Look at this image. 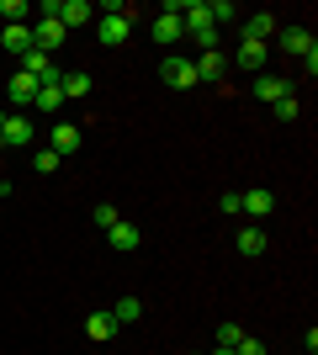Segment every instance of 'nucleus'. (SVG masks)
Returning <instances> with one entry per match:
<instances>
[{"label":"nucleus","instance_id":"1","mask_svg":"<svg viewBox=\"0 0 318 355\" xmlns=\"http://www.w3.org/2000/svg\"><path fill=\"white\" fill-rule=\"evenodd\" d=\"M281 48H287L292 59H303L308 80L318 74V43H313V32H308V27H281Z\"/></svg>","mask_w":318,"mask_h":355},{"label":"nucleus","instance_id":"2","mask_svg":"<svg viewBox=\"0 0 318 355\" xmlns=\"http://www.w3.org/2000/svg\"><path fill=\"white\" fill-rule=\"evenodd\" d=\"M64 37H69V32H64L59 16H37V21H32V48H43V53H59Z\"/></svg>","mask_w":318,"mask_h":355},{"label":"nucleus","instance_id":"3","mask_svg":"<svg viewBox=\"0 0 318 355\" xmlns=\"http://www.w3.org/2000/svg\"><path fill=\"white\" fill-rule=\"evenodd\" d=\"M181 0H170V6H165V11H159V16H154V43H159V48H170V43H181Z\"/></svg>","mask_w":318,"mask_h":355},{"label":"nucleus","instance_id":"4","mask_svg":"<svg viewBox=\"0 0 318 355\" xmlns=\"http://www.w3.org/2000/svg\"><path fill=\"white\" fill-rule=\"evenodd\" d=\"M127 37H133V16H101V21H96V43L122 48Z\"/></svg>","mask_w":318,"mask_h":355},{"label":"nucleus","instance_id":"5","mask_svg":"<svg viewBox=\"0 0 318 355\" xmlns=\"http://www.w3.org/2000/svg\"><path fill=\"white\" fill-rule=\"evenodd\" d=\"M159 80H165L170 90H191V85H197V64H191V59H165V64H159Z\"/></svg>","mask_w":318,"mask_h":355},{"label":"nucleus","instance_id":"6","mask_svg":"<svg viewBox=\"0 0 318 355\" xmlns=\"http://www.w3.org/2000/svg\"><path fill=\"white\" fill-rule=\"evenodd\" d=\"M32 106L53 117V112L64 106V74H48V80H37V101H32Z\"/></svg>","mask_w":318,"mask_h":355},{"label":"nucleus","instance_id":"7","mask_svg":"<svg viewBox=\"0 0 318 355\" xmlns=\"http://www.w3.org/2000/svg\"><path fill=\"white\" fill-rule=\"evenodd\" d=\"M0 138H6V144H11V148H27V144H32V117H21V112H11V117L0 122Z\"/></svg>","mask_w":318,"mask_h":355},{"label":"nucleus","instance_id":"8","mask_svg":"<svg viewBox=\"0 0 318 355\" xmlns=\"http://www.w3.org/2000/svg\"><path fill=\"white\" fill-rule=\"evenodd\" d=\"M59 21H64V32H69V27H85V21H96V6H91V0H64V6H59Z\"/></svg>","mask_w":318,"mask_h":355},{"label":"nucleus","instance_id":"9","mask_svg":"<svg viewBox=\"0 0 318 355\" xmlns=\"http://www.w3.org/2000/svg\"><path fill=\"white\" fill-rule=\"evenodd\" d=\"M271 32H276V16L271 11H255V16H244V37H239V43H265Z\"/></svg>","mask_w":318,"mask_h":355},{"label":"nucleus","instance_id":"10","mask_svg":"<svg viewBox=\"0 0 318 355\" xmlns=\"http://www.w3.org/2000/svg\"><path fill=\"white\" fill-rule=\"evenodd\" d=\"M106 239H112V250H117V254H133L138 250V223H112V228H106Z\"/></svg>","mask_w":318,"mask_h":355},{"label":"nucleus","instance_id":"11","mask_svg":"<svg viewBox=\"0 0 318 355\" xmlns=\"http://www.w3.org/2000/svg\"><path fill=\"white\" fill-rule=\"evenodd\" d=\"M37 101V80L27 69H11V106H32Z\"/></svg>","mask_w":318,"mask_h":355},{"label":"nucleus","instance_id":"12","mask_svg":"<svg viewBox=\"0 0 318 355\" xmlns=\"http://www.w3.org/2000/svg\"><path fill=\"white\" fill-rule=\"evenodd\" d=\"M281 96H292V85H287V80H281V74H260V80H255V101H281Z\"/></svg>","mask_w":318,"mask_h":355},{"label":"nucleus","instance_id":"13","mask_svg":"<svg viewBox=\"0 0 318 355\" xmlns=\"http://www.w3.org/2000/svg\"><path fill=\"white\" fill-rule=\"evenodd\" d=\"M0 48H6L11 59H21V53L32 48V27H27V21H21V27H6V32H0Z\"/></svg>","mask_w":318,"mask_h":355},{"label":"nucleus","instance_id":"14","mask_svg":"<svg viewBox=\"0 0 318 355\" xmlns=\"http://www.w3.org/2000/svg\"><path fill=\"white\" fill-rule=\"evenodd\" d=\"M271 207H276V196L265 191V186H260V191H244V212H249L255 223H265V218H271Z\"/></svg>","mask_w":318,"mask_h":355},{"label":"nucleus","instance_id":"15","mask_svg":"<svg viewBox=\"0 0 318 355\" xmlns=\"http://www.w3.org/2000/svg\"><path fill=\"white\" fill-rule=\"evenodd\" d=\"M85 334H91L96 345H106L117 334V318H112V313H91V318H85Z\"/></svg>","mask_w":318,"mask_h":355},{"label":"nucleus","instance_id":"16","mask_svg":"<svg viewBox=\"0 0 318 355\" xmlns=\"http://www.w3.org/2000/svg\"><path fill=\"white\" fill-rule=\"evenodd\" d=\"M197 80H223V48H212V53H197Z\"/></svg>","mask_w":318,"mask_h":355},{"label":"nucleus","instance_id":"17","mask_svg":"<svg viewBox=\"0 0 318 355\" xmlns=\"http://www.w3.org/2000/svg\"><path fill=\"white\" fill-rule=\"evenodd\" d=\"M75 148H80V128L75 122H59V128H53V154L64 159V154H75Z\"/></svg>","mask_w":318,"mask_h":355},{"label":"nucleus","instance_id":"18","mask_svg":"<svg viewBox=\"0 0 318 355\" xmlns=\"http://www.w3.org/2000/svg\"><path fill=\"white\" fill-rule=\"evenodd\" d=\"M239 254H249V260H255V254H265V228H239Z\"/></svg>","mask_w":318,"mask_h":355},{"label":"nucleus","instance_id":"19","mask_svg":"<svg viewBox=\"0 0 318 355\" xmlns=\"http://www.w3.org/2000/svg\"><path fill=\"white\" fill-rule=\"evenodd\" d=\"M85 96H91V74H64V101H85Z\"/></svg>","mask_w":318,"mask_h":355},{"label":"nucleus","instance_id":"20","mask_svg":"<svg viewBox=\"0 0 318 355\" xmlns=\"http://www.w3.org/2000/svg\"><path fill=\"white\" fill-rule=\"evenodd\" d=\"M112 318H117V329L122 324H138V318H143V302H138V297H122L117 308H112Z\"/></svg>","mask_w":318,"mask_h":355},{"label":"nucleus","instance_id":"21","mask_svg":"<svg viewBox=\"0 0 318 355\" xmlns=\"http://www.w3.org/2000/svg\"><path fill=\"white\" fill-rule=\"evenodd\" d=\"M233 64H244V69H260L265 64V43H239V59Z\"/></svg>","mask_w":318,"mask_h":355},{"label":"nucleus","instance_id":"22","mask_svg":"<svg viewBox=\"0 0 318 355\" xmlns=\"http://www.w3.org/2000/svg\"><path fill=\"white\" fill-rule=\"evenodd\" d=\"M0 16H6V27H21V16H32L27 0H0Z\"/></svg>","mask_w":318,"mask_h":355},{"label":"nucleus","instance_id":"23","mask_svg":"<svg viewBox=\"0 0 318 355\" xmlns=\"http://www.w3.org/2000/svg\"><path fill=\"white\" fill-rule=\"evenodd\" d=\"M207 16H212V27H223V21L239 16V6H233V0H207Z\"/></svg>","mask_w":318,"mask_h":355},{"label":"nucleus","instance_id":"24","mask_svg":"<svg viewBox=\"0 0 318 355\" xmlns=\"http://www.w3.org/2000/svg\"><path fill=\"white\" fill-rule=\"evenodd\" d=\"M32 170H37V175H53V170H59V154H53V148H37V154H32Z\"/></svg>","mask_w":318,"mask_h":355},{"label":"nucleus","instance_id":"25","mask_svg":"<svg viewBox=\"0 0 318 355\" xmlns=\"http://www.w3.org/2000/svg\"><path fill=\"white\" fill-rule=\"evenodd\" d=\"M297 112H303V101H297V90H292V96H281V101H276V117H281V122H292V117H297Z\"/></svg>","mask_w":318,"mask_h":355},{"label":"nucleus","instance_id":"26","mask_svg":"<svg viewBox=\"0 0 318 355\" xmlns=\"http://www.w3.org/2000/svg\"><path fill=\"white\" fill-rule=\"evenodd\" d=\"M239 340H244V329H239V324H218V345H223V350H233Z\"/></svg>","mask_w":318,"mask_h":355},{"label":"nucleus","instance_id":"27","mask_svg":"<svg viewBox=\"0 0 318 355\" xmlns=\"http://www.w3.org/2000/svg\"><path fill=\"white\" fill-rule=\"evenodd\" d=\"M244 212V191H223V218H239Z\"/></svg>","mask_w":318,"mask_h":355},{"label":"nucleus","instance_id":"28","mask_svg":"<svg viewBox=\"0 0 318 355\" xmlns=\"http://www.w3.org/2000/svg\"><path fill=\"white\" fill-rule=\"evenodd\" d=\"M112 223H117V207H112V202H101V207H96V228H112Z\"/></svg>","mask_w":318,"mask_h":355},{"label":"nucleus","instance_id":"29","mask_svg":"<svg viewBox=\"0 0 318 355\" xmlns=\"http://www.w3.org/2000/svg\"><path fill=\"white\" fill-rule=\"evenodd\" d=\"M233 355H265V345H260V340H249V334H244V340L233 345Z\"/></svg>","mask_w":318,"mask_h":355},{"label":"nucleus","instance_id":"30","mask_svg":"<svg viewBox=\"0 0 318 355\" xmlns=\"http://www.w3.org/2000/svg\"><path fill=\"white\" fill-rule=\"evenodd\" d=\"M212 355H233V350H223V345H218V350H212Z\"/></svg>","mask_w":318,"mask_h":355},{"label":"nucleus","instance_id":"31","mask_svg":"<svg viewBox=\"0 0 318 355\" xmlns=\"http://www.w3.org/2000/svg\"><path fill=\"white\" fill-rule=\"evenodd\" d=\"M0 122H6V112H0ZM0 148H6V138H0Z\"/></svg>","mask_w":318,"mask_h":355},{"label":"nucleus","instance_id":"32","mask_svg":"<svg viewBox=\"0 0 318 355\" xmlns=\"http://www.w3.org/2000/svg\"><path fill=\"white\" fill-rule=\"evenodd\" d=\"M0 196H6V180H0Z\"/></svg>","mask_w":318,"mask_h":355}]
</instances>
